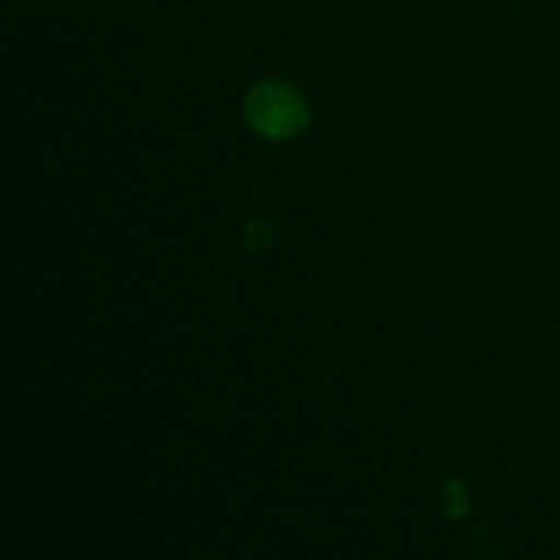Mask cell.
Instances as JSON below:
<instances>
[{"instance_id": "cell-1", "label": "cell", "mask_w": 560, "mask_h": 560, "mask_svg": "<svg viewBox=\"0 0 560 560\" xmlns=\"http://www.w3.org/2000/svg\"><path fill=\"white\" fill-rule=\"evenodd\" d=\"M244 109L252 129L268 140L295 137L310 120L301 93L284 82H260V85L252 88Z\"/></svg>"}]
</instances>
